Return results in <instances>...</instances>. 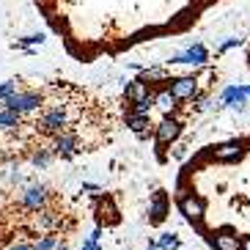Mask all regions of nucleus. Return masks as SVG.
<instances>
[{"mask_svg":"<svg viewBox=\"0 0 250 250\" xmlns=\"http://www.w3.org/2000/svg\"><path fill=\"white\" fill-rule=\"evenodd\" d=\"M80 58L118 55L146 42L176 39L223 0H39Z\"/></svg>","mask_w":250,"mask_h":250,"instance_id":"2","label":"nucleus"},{"mask_svg":"<svg viewBox=\"0 0 250 250\" xmlns=\"http://www.w3.org/2000/svg\"><path fill=\"white\" fill-rule=\"evenodd\" d=\"M17 80H6V83H0V102H6L11 94H17Z\"/></svg>","mask_w":250,"mask_h":250,"instance_id":"4","label":"nucleus"},{"mask_svg":"<svg viewBox=\"0 0 250 250\" xmlns=\"http://www.w3.org/2000/svg\"><path fill=\"white\" fill-rule=\"evenodd\" d=\"M44 42V36L42 33H36V36H25V39H20V44H42Z\"/></svg>","mask_w":250,"mask_h":250,"instance_id":"5","label":"nucleus"},{"mask_svg":"<svg viewBox=\"0 0 250 250\" xmlns=\"http://www.w3.org/2000/svg\"><path fill=\"white\" fill-rule=\"evenodd\" d=\"M47 206H50V190H47L44 184H30L28 190L20 195V209L22 212L36 214L42 209H47Z\"/></svg>","mask_w":250,"mask_h":250,"instance_id":"3","label":"nucleus"},{"mask_svg":"<svg viewBox=\"0 0 250 250\" xmlns=\"http://www.w3.org/2000/svg\"><path fill=\"white\" fill-rule=\"evenodd\" d=\"M248 69H250V50H248Z\"/></svg>","mask_w":250,"mask_h":250,"instance_id":"7","label":"nucleus"},{"mask_svg":"<svg viewBox=\"0 0 250 250\" xmlns=\"http://www.w3.org/2000/svg\"><path fill=\"white\" fill-rule=\"evenodd\" d=\"M8 250H33V245L30 242H17V245H11Z\"/></svg>","mask_w":250,"mask_h":250,"instance_id":"6","label":"nucleus"},{"mask_svg":"<svg viewBox=\"0 0 250 250\" xmlns=\"http://www.w3.org/2000/svg\"><path fill=\"white\" fill-rule=\"evenodd\" d=\"M173 204L212 250H250V132L198 148L179 170Z\"/></svg>","mask_w":250,"mask_h":250,"instance_id":"1","label":"nucleus"}]
</instances>
